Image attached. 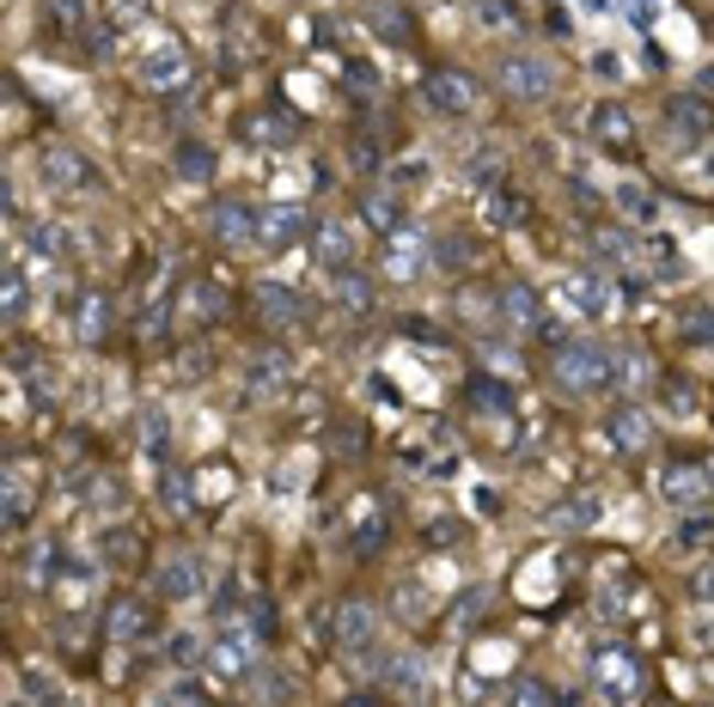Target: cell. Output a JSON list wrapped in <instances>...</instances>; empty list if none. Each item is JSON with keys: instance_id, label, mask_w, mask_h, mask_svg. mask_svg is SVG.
Wrapping results in <instances>:
<instances>
[{"instance_id": "6da1fadb", "label": "cell", "mask_w": 714, "mask_h": 707, "mask_svg": "<svg viewBox=\"0 0 714 707\" xmlns=\"http://www.w3.org/2000/svg\"><path fill=\"white\" fill-rule=\"evenodd\" d=\"M555 384L569 396H598L617 384V354L598 341H562L555 348Z\"/></svg>"}, {"instance_id": "7a4b0ae2", "label": "cell", "mask_w": 714, "mask_h": 707, "mask_svg": "<svg viewBox=\"0 0 714 707\" xmlns=\"http://www.w3.org/2000/svg\"><path fill=\"white\" fill-rule=\"evenodd\" d=\"M495 86H501L513 105H550L562 74H555V62L538 55V50H507L501 62H495Z\"/></svg>"}, {"instance_id": "3957f363", "label": "cell", "mask_w": 714, "mask_h": 707, "mask_svg": "<svg viewBox=\"0 0 714 707\" xmlns=\"http://www.w3.org/2000/svg\"><path fill=\"white\" fill-rule=\"evenodd\" d=\"M586 677H593V695H605V701H635V695L648 689V665L617 641L586 653Z\"/></svg>"}, {"instance_id": "277c9868", "label": "cell", "mask_w": 714, "mask_h": 707, "mask_svg": "<svg viewBox=\"0 0 714 707\" xmlns=\"http://www.w3.org/2000/svg\"><path fill=\"white\" fill-rule=\"evenodd\" d=\"M257 646H263V629L257 622H226L220 634H214V646H208V665H214V677H232V683H245L257 671Z\"/></svg>"}, {"instance_id": "5b68a950", "label": "cell", "mask_w": 714, "mask_h": 707, "mask_svg": "<svg viewBox=\"0 0 714 707\" xmlns=\"http://www.w3.org/2000/svg\"><path fill=\"white\" fill-rule=\"evenodd\" d=\"M37 184L50 189V196H79V189L98 184V171H93V159L79 153V146L50 141V146L37 153Z\"/></svg>"}, {"instance_id": "8992f818", "label": "cell", "mask_w": 714, "mask_h": 707, "mask_svg": "<svg viewBox=\"0 0 714 707\" xmlns=\"http://www.w3.org/2000/svg\"><path fill=\"white\" fill-rule=\"evenodd\" d=\"M422 105L434 110V117H476L483 86H476L464 67H434V74L422 79Z\"/></svg>"}, {"instance_id": "52a82bcc", "label": "cell", "mask_w": 714, "mask_h": 707, "mask_svg": "<svg viewBox=\"0 0 714 707\" xmlns=\"http://www.w3.org/2000/svg\"><path fill=\"white\" fill-rule=\"evenodd\" d=\"M434 269V238L422 232V226H397L391 238H385V275L391 281H415V275H428Z\"/></svg>"}, {"instance_id": "ba28073f", "label": "cell", "mask_w": 714, "mask_h": 707, "mask_svg": "<svg viewBox=\"0 0 714 707\" xmlns=\"http://www.w3.org/2000/svg\"><path fill=\"white\" fill-rule=\"evenodd\" d=\"M134 79H141L147 93H184L190 86V50L184 43H153V50L141 55V67H134Z\"/></svg>"}, {"instance_id": "9c48e42d", "label": "cell", "mask_w": 714, "mask_h": 707, "mask_svg": "<svg viewBox=\"0 0 714 707\" xmlns=\"http://www.w3.org/2000/svg\"><path fill=\"white\" fill-rule=\"evenodd\" d=\"M331 634H336V646L343 653H372V641H379V610H372L367 598H343L336 603V616H331Z\"/></svg>"}, {"instance_id": "30bf717a", "label": "cell", "mask_w": 714, "mask_h": 707, "mask_svg": "<svg viewBox=\"0 0 714 707\" xmlns=\"http://www.w3.org/2000/svg\"><path fill=\"white\" fill-rule=\"evenodd\" d=\"M379 683L391 695H410V701H422V695H434V659L428 653H385V665H379Z\"/></svg>"}, {"instance_id": "8fae6325", "label": "cell", "mask_w": 714, "mask_h": 707, "mask_svg": "<svg viewBox=\"0 0 714 707\" xmlns=\"http://www.w3.org/2000/svg\"><path fill=\"white\" fill-rule=\"evenodd\" d=\"M708 494H714V482H708L702 464H666V470H660V500H666V507L702 512V507H708Z\"/></svg>"}, {"instance_id": "7c38bea8", "label": "cell", "mask_w": 714, "mask_h": 707, "mask_svg": "<svg viewBox=\"0 0 714 707\" xmlns=\"http://www.w3.org/2000/svg\"><path fill=\"white\" fill-rule=\"evenodd\" d=\"M666 129H672L678 146H702L714 134V105L696 93H678L672 105H666Z\"/></svg>"}, {"instance_id": "4fadbf2b", "label": "cell", "mask_w": 714, "mask_h": 707, "mask_svg": "<svg viewBox=\"0 0 714 707\" xmlns=\"http://www.w3.org/2000/svg\"><path fill=\"white\" fill-rule=\"evenodd\" d=\"M293 134H300V117H288V110H245L238 117V141L245 146H293Z\"/></svg>"}, {"instance_id": "5bb4252c", "label": "cell", "mask_w": 714, "mask_h": 707, "mask_svg": "<svg viewBox=\"0 0 714 707\" xmlns=\"http://www.w3.org/2000/svg\"><path fill=\"white\" fill-rule=\"evenodd\" d=\"M105 634L117 646H141L147 634H153V610H147L134 591H122V598H110V610H105Z\"/></svg>"}, {"instance_id": "9a60e30c", "label": "cell", "mask_w": 714, "mask_h": 707, "mask_svg": "<svg viewBox=\"0 0 714 707\" xmlns=\"http://www.w3.org/2000/svg\"><path fill=\"white\" fill-rule=\"evenodd\" d=\"M605 433H610V446H617V452L641 458V452L653 446V415H648V409H635V403H617L605 415Z\"/></svg>"}, {"instance_id": "2e32d148", "label": "cell", "mask_w": 714, "mask_h": 707, "mask_svg": "<svg viewBox=\"0 0 714 707\" xmlns=\"http://www.w3.org/2000/svg\"><path fill=\"white\" fill-rule=\"evenodd\" d=\"M245 384H251V396H275L293 384V354L288 348H257L251 360H245Z\"/></svg>"}, {"instance_id": "e0dca14e", "label": "cell", "mask_w": 714, "mask_h": 707, "mask_svg": "<svg viewBox=\"0 0 714 707\" xmlns=\"http://www.w3.org/2000/svg\"><path fill=\"white\" fill-rule=\"evenodd\" d=\"M312 232V220H305L300 202H275V208H263V226H257V244L263 250H288L300 244V238Z\"/></svg>"}, {"instance_id": "ac0fdd59", "label": "cell", "mask_w": 714, "mask_h": 707, "mask_svg": "<svg viewBox=\"0 0 714 707\" xmlns=\"http://www.w3.org/2000/svg\"><path fill=\"white\" fill-rule=\"evenodd\" d=\"M257 226H263V214H257L251 202H220L214 220H208V232H214V244L238 250V244H257Z\"/></svg>"}, {"instance_id": "d6986e66", "label": "cell", "mask_w": 714, "mask_h": 707, "mask_svg": "<svg viewBox=\"0 0 714 707\" xmlns=\"http://www.w3.org/2000/svg\"><path fill=\"white\" fill-rule=\"evenodd\" d=\"M257 317H263L269 329H293L305 317L300 287H288V281H257Z\"/></svg>"}, {"instance_id": "ffe728a7", "label": "cell", "mask_w": 714, "mask_h": 707, "mask_svg": "<svg viewBox=\"0 0 714 707\" xmlns=\"http://www.w3.org/2000/svg\"><path fill=\"white\" fill-rule=\"evenodd\" d=\"M562 300H569L581 317H605L610 305H617V293H610V281L598 275V269H581V275L562 281Z\"/></svg>"}, {"instance_id": "44dd1931", "label": "cell", "mask_w": 714, "mask_h": 707, "mask_svg": "<svg viewBox=\"0 0 714 707\" xmlns=\"http://www.w3.org/2000/svg\"><path fill=\"white\" fill-rule=\"evenodd\" d=\"M312 257H317V269H324V275H343V269H355V238H348V226H343V220L317 226V232H312Z\"/></svg>"}, {"instance_id": "7402d4cb", "label": "cell", "mask_w": 714, "mask_h": 707, "mask_svg": "<svg viewBox=\"0 0 714 707\" xmlns=\"http://www.w3.org/2000/svg\"><path fill=\"white\" fill-rule=\"evenodd\" d=\"M586 134H593L598 146H635V117H629V105H617V98L593 105V117H586Z\"/></svg>"}, {"instance_id": "603a6c76", "label": "cell", "mask_w": 714, "mask_h": 707, "mask_svg": "<svg viewBox=\"0 0 714 707\" xmlns=\"http://www.w3.org/2000/svg\"><path fill=\"white\" fill-rule=\"evenodd\" d=\"M202 555H172V562L159 567V598H172V603H184V598H202Z\"/></svg>"}, {"instance_id": "cb8c5ba5", "label": "cell", "mask_w": 714, "mask_h": 707, "mask_svg": "<svg viewBox=\"0 0 714 707\" xmlns=\"http://www.w3.org/2000/svg\"><path fill=\"white\" fill-rule=\"evenodd\" d=\"M110 336V300H105V287H86L74 300V341H105Z\"/></svg>"}, {"instance_id": "d4e9b609", "label": "cell", "mask_w": 714, "mask_h": 707, "mask_svg": "<svg viewBox=\"0 0 714 707\" xmlns=\"http://www.w3.org/2000/svg\"><path fill=\"white\" fill-rule=\"evenodd\" d=\"M501 324L519 329V336H531V329L543 324V305H538V293H531L526 281H507L501 287Z\"/></svg>"}, {"instance_id": "484cf974", "label": "cell", "mask_w": 714, "mask_h": 707, "mask_svg": "<svg viewBox=\"0 0 714 707\" xmlns=\"http://www.w3.org/2000/svg\"><path fill=\"white\" fill-rule=\"evenodd\" d=\"M331 300H336L343 317H367L372 305H379V287H372V275H360V269H343L336 287H331Z\"/></svg>"}, {"instance_id": "4316f807", "label": "cell", "mask_w": 714, "mask_h": 707, "mask_svg": "<svg viewBox=\"0 0 714 707\" xmlns=\"http://www.w3.org/2000/svg\"><path fill=\"white\" fill-rule=\"evenodd\" d=\"M610 202H617V214L629 226H653V220H660V196H653L648 184H617V189H610Z\"/></svg>"}, {"instance_id": "83f0119b", "label": "cell", "mask_w": 714, "mask_h": 707, "mask_svg": "<svg viewBox=\"0 0 714 707\" xmlns=\"http://www.w3.org/2000/svg\"><path fill=\"white\" fill-rule=\"evenodd\" d=\"M360 208H367V226H372V232L391 238L397 226H403V189H391V184H385V189H367V202H360Z\"/></svg>"}, {"instance_id": "f1b7e54d", "label": "cell", "mask_w": 714, "mask_h": 707, "mask_svg": "<svg viewBox=\"0 0 714 707\" xmlns=\"http://www.w3.org/2000/svg\"><path fill=\"white\" fill-rule=\"evenodd\" d=\"M464 403H470V415H489V421H507V415H513V391H507L501 379H470Z\"/></svg>"}, {"instance_id": "f546056e", "label": "cell", "mask_w": 714, "mask_h": 707, "mask_svg": "<svg viewBox=\"0 0 714 707\" xmlns=\"http://www.w3.org/2000/svg\"><path fill=\"white\" fill-rule=\"evenodd\" d=\"M31 507H37L31 482H25V476H7V482H0V519H7V531H25Z\"/></svg>"}, {"instance_id": "4dcf8cb0", "label": "cell", "mask_w": 714, "mask_h": 707, "mask_svg": "<svg viewBox=\"0 0 714 707\" xmlns=\"http://www.w3.org/2000/svg\"><path fill=\"white\" fill-rule=\"evenodd\" d=\"M483 220H489V226H526V202L513 196V184L483 189Z\"/></svg>"}, {"instance_id": "1f68e13d", "label": "cell", "mask_w": 714, "mask_h": 707, "mask_svg": "<svg viewBox=\"0 0 714 707\" xmlns=\"http://www.w3.org/2000/svg\"><path fill=\"white\" fill-rule=\"evenodd\" d=\"M476 257H483V244H476L470 232H446V238H434V269H452V275H458V269H470Z\"/></svg>"}, {"instance_id": "d6a6232c", "label": "cell", "mask_w": 714, "mask_h": 707, "mask_svg": "<svg viewBox=\"0 0 714 707\" xmlns=\"http://www.w3.org/2000/svg\"><path fill=\"white\" fill-rule=\"evenodd\" d=\"M372 31H379V37H391L397 50H410V37H415L410 13H403L397 0H372Z\"/></svg>"}, {"instance_id": "836d02e7", "label": "cell", "mask_w": 714, "mask_h": 707, "mask_svg": "<svg viewBox=\"0 0 714 707\" xmlns=\"http://www.w3.org/2000/svg\"><path fill=\"white\" fill-rule=\"evenodd\" d=\"M598 512H605V507H598V494H574V500H562V507L550 512V524H555V531H593Z\"/></svg>"}, {"instance_id": "e575fe53", "label": "cell", "mask_w": 714, "mask_h": 707, "mask_svg": "<svg viewBox=\"0 0 714 707\" xmlns=\"http://www.w3.org/2000/svg\"><path fill=\"white\" fill-rule=\"evenodd\" d=\"M464 177H470V189L483 196V189L507 184V165H501V153H495V146H476V153L464 159Z\"/></svg>"}, {"instance_id": "d590c367", "label": "cell", "mask_w": 714, "mask_h": 707, "mask_svg": "<svg viewBox=\"0 0 714 707\" xmlns=\"http://www.w3.org/2000/svg\"><path fill=\"white\" fill-rule=\"evenodd\" d=\"M177 177L184 184H214V153L202 141H177Z\"/></svg>"}, {"instance_id": "8d00e7d4", "label": "cell", "mask_w": 714, "mask_h": 707, "mask_svg": "<svg viewBox=\"0 0 714 707\" xmlns=\"http://www.w3.org/2000/svg\"><path fill=\"white\" fill-rule=\"evenodd\" d=\"M678 341L708 348L714 341V305H684V312H678Z\"/></svg>"}, {"instance_id": "74e56055", "label": "cell", "mask_w": 714, "mask_h": 707, "mask_svg": "<svg viewBox=\"0 0 714 707\" xmlns=\"http://www.w3.org/2000/svg\"><path fill=\"white\" fill-rule=\"evenodd\" d=\"M25 305H31V281H25V269H7V275H0V312H7V324H19V317H25Z\"/></svg>"}, {"instance_id": "f35d334b", "label": "cell", "mask_w": 714, "mask_h": 707, "mask_svg": "<svg viewBox=\"0 0 714 707\" xmlns=\"http://www.w3.org/2000/svg\"><path fill=\"white\" fill-rule=\"evenodd\" d=\"M635 250H641V238H635V232H617V226H598V232H593V257L598 262H629Z\"/></svg>"}, {"instance_id": "ab89813d", "label": "cell", "mask_w": 714, "mask_h": 707, "mask_svg": "<svg viewBox=\"0 0 714 707\" xmlns=\"http://www.w3.org/2000/svg\"><path fill=\"white\" fill-rule=\"evenodd\" d=\"M660 409H666V415H678V421H690L702 409L696 384H690V379H660Z\"/></svg>"}, {"instance_id": "60d3db41", "label": "cell", "mask_w": 714, "mask_h": 707, "mask_svg": "<svg viewBox=\"0 0 714 707\" xmlns=\"http://www.w3.org/2000/svg\"><path fill=\"white\" fill-rule=\"evenodd\" d=\"M641 250H648V262H653V281H666V287H672V281L684 275V262H678V250L666 244L660 232H648V238H641Z\"/></svg>"}, {"instance_id": "b9f144b4", "label": "cell", "mask_w": 714, "mask_h": 707, "mask_svg": "<svg viewBox=\"0 0 714 707\" xmlns=\"http://www.w3.org/2000/svg\"><path fill=\"white\" fill-rule=\"evenodd\" d=\"M62 543H37V550H31V562H25V579L31 586H55V574H62Z\"/></svg>"}, {"instance_id": "7bdbcfd3", "label": "cell", "mask_w": 714, "mask_h": 707, "mask_svg": "<svg viewBox=\"0 0 714 707\" xmlns=\"http://www.w3.org/2000/svg\"><path fill=\"white\" fill-rule=\"evenodd\" d=\"M134 439H141V452H153V458H159V452H165V409L147 403L141 421H134Z\"/></svg>"}, {"instance_id": "ee69618b", "label": "cell", "mask_w": 714, "mask_h": 707, "mask_svg": "<svg viewBox=\"0 0 714 707\" xmlns=\"http://www.w3.org/2000/svg\"><path fill=\"white\" fill-rule=\"evenodd\" d=\"M50 13H55V25L86 31V25H93V0H50Z\"/></svg>"}, {"instance_id": "f6af8a7d", "label": "cell", "mask_w": 714, "mask_h": 707, "mask_svg": "<svg viewBox=\"0 0 714 707\" xmlns=\"http://www.w3.org/2000/svg\"><path fill=\"white\" fill-rule=\"evenodd\" d=\"M428 177V159H397V165H385V184L391 189H415Z\"/></svg>"}, {"instance_id": "bcb514c9", "label": "cell", "mask_w": 714, "mask_h": 707, "mask_svg": "<svg viewBox=\"0 0 714 707\" xmlns=\"http://www.w3.org/2000/svg\"><path fill=\"white\" fill-rule=\"evenodd\" d=\"M79 50L93 55V62H110V50H117V31H110V25H86V31H79Z\"/></svg>"}, {"instance_id": "7dc6e473", "label": "cell", "mask_w": 714, "mask_h": 707, "mask_svg": "<svg viewBox=\"0 0 714 707\" xmlns=\"http://www.w3.org/2000/svg\"><path fill=\"white\" fill-rule=\"evenodd\" d=\"M245 689L263 695V701H281V695H293V683H281V671H251V677H245Z\"/></svg>"}, {"instance_id": "c3c4849f", "label": "cell", "mask_w": 714, "mask_h": 707, "mask_svg": "<svg viewBox=\"0 0 714 707\" xmlns=\"http://www.w3.org/2000/svg\"><path fill=\"white\" fill-rule=\"evenodd\" d=\"M708 537H714V524L702 519V512H690V519L678 524V550H702V543H708Z\"/></svg>"}, {"instance_id": "681fc988", "label": "cell", "mask_w": 714, "mask_h": 707, "mask_svg": "<svg viewBox=\"0 0 714 707\" xmlns=\"http://www.w3.org/2000/svg\"><path fill=\"white\" fill-rule=\"evenodd\" d=\"M62 238L67 232H55V226H37V232H31V257H37V262H55V257H62Z\"/></svg>"}, {"instance_id": "f907efd6", "label": "cell", "mask_w": 714, "mask_h": 707, "mask_svg": "<svg viewBox=\"0 0 714 707\" xmlns=\"http://www.w3.org/2000/svg\"><path fill=\"white\" fill-rule=\"evenodd\" d=\"M159 494H165V507H172L177 519H184V512H196V494L184 488V476H165V488H159Z\"/></svg>"}, {"instance_id": "816d5d0a", "label": "cell", "mask_w": 714, "mask_h": 707, "mask_svg": "<svg viewBox=\"0 0 714 707\" xmlns=\"http://www.w3.org/2000/svg\"><path fill=\"white\" fill-rule=\"evenodd\" d=\"M153 13V0H110V19L117 25H134V19H147Z\"/></svg>"}, {"instance_id": "f5cc1de1", "label": "cell", "mask_w": 714, "mask_h": 707, "mask_svg": "<svg viewBox=\"0 0 714 707\" xmlns=\"http://www.w3.org/2000/svg\"><path fill=\"white\" fill-rule=\"evenodd\" d=\"M690 598H696V603H714V562H702L696 574H690Z\"/></svg>"}, {"instance_id": "db71d44e", "label": "cell", "mask_w": 714, "mask_h": 707, "mask_svg": "<svg viewBox=\"0 0 714 707\" xmlns=\"http://www.w3.org/2000/svg\"><path fill=\"white\" fill-rule=\"evenodd\" d=\"M641 300H648V281H641V275H623V281H617V305H629V312H635Z\"/></svg>"}, {"instance_id": "11a10c76", "label": "cell", "mask_w": 714, "mask_h": 707, "mask_svg": "<svg viewBox=\"0 0 714 707\" xmlns=\"http://www.w3.org/2000/svg\"><path fill=\"white\" fill-rule=\"evenodd\" d=\"M507 701H555V689H550V683H513Z\"/></svg>"}, {"instance_id": "9f6ffc18", "label": "cell", "mask_w": 714, "mask_h": 707, "mask_svg": "<svg viewBox=\"0 0 714 707\" xmlns=\"http://www.w3.org/2000/svg\"><path fill=\"white\" fill-rule=\"evenodd\" d=\"M343 79H348V86H355L360 98H367L372 86H379V79H372V67H367V62H348V67H343Z\"/></svg>"}, {"instance_id": "6f0895ef", "label": "cell", "mask_w": 714, "mask_h": 707, "mask_svg": "<svg viewBox=\"0 0 714 707\" xmlns=\"http://www.w3.org/2000/svg\"><path fill=\"white\" fill-rule=\"evenodd\" d=\"M476 19H483V25H513V13H507L501 0H476Z\"/></svg>"}, {"instance_id": "680465c9", "label": "cell", "mask_w": 714, "mask_h": 707, "mask_svg": "<svg viewBox=\"0 0 714 707\" xmlns=\"http://www.w3.org/2000/svg\"><path fill=\"white\" fill-rule=\"evenodd\" d=\"M19 695H25V701H37V695H43V701H55V683H50V677H37V671H31V677L19 683Z\"/></svg>"}, {"instance_id": "91938a15", "label": "cell", "mask_w": 714, "mask_h": 707, "mask_svg": "<svg viewBox=\"0 0 714 707\" xmlns=\"http://www.w3.org/2000/svg\"><path fill=\"white\" fill-rule=\"evenodd\" d=\"M172 659H177V665H196V659H202V641H196V634H177V641H172Z\"/></svg>"}, {"instance_id": "94428289", "label": "cell", "mask_w": 714, "mask_h": 707, "mask_svg": "<svg viewBox=\"0 0 714 707\" xmlns=\"http://www.w3.org/2000/svg\"><path fill=\"white\" fill-rule=\"evenodd\" d=\"M623 7H629L635 25H653V13H660V0H623Z\"/></svg>"}, {"instance_id": "6125c7cd", "label": "cell", "mask_w": 714, "mask_h": 707, "mask_svg": "<svg viewBox=\"0 0 714 707\" xmlns=\"http://www.w3.org/2000/svg\"><path fill=\"white\" fill-rule=\"evenodd\" d=\"M165 701H202V683H177V689H165Z\"/></svg>"}, {"instance_id": "be15d7a7", "label": "cell", "mask_w": 714, "mask_h": 707, "mask_svg": "<svg viewBox=\"0 0 714 707\" xmlns=\"http://www.w3.org/2000/svg\"><path fill=\"white\" fill-rule=\"evenodd\" d=\"M574 13H586V19H598V13H610V0H569Z\"/></svg>"}, {"instance_id": "e7e4bbea", "label": "cell", "mask_w": 714, "mask_h": 707, "mask_svg": "<svg viewBox=\"0 0 714 707\" xmlns=\"http://www.w3.org/2000/svg\"><path fill=\"white\" fill-rule=\"evenodd\" d=\"M696 646H714V622H702V629H696Z\"/></svg>"}]
</instances>
